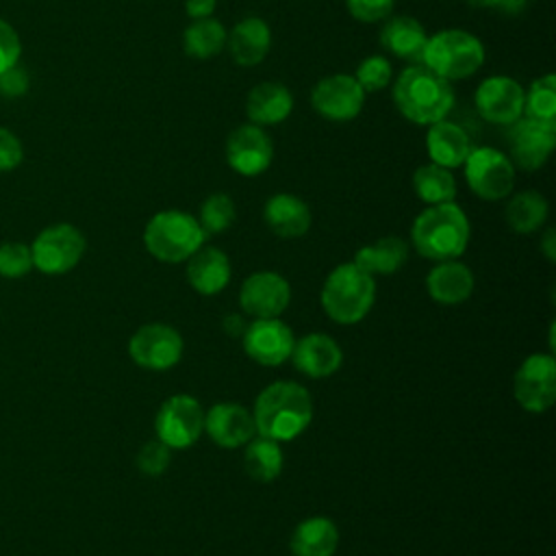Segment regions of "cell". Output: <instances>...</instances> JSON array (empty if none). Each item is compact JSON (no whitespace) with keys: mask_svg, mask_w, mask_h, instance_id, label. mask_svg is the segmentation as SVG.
<instances>
[{"mask_svg":"<svg viewBox=\"0 0 556 556\" xmlns=\"http://www.w3.org/2000/svg\"><path fill=\"white\" fill-rule=\"evenodd\" d=\"M380 46L391 52L397 59L421 63L424 46L428 41V35L424 26L410 17V15H393L387 17L380 28Z\"/></svg>","mask_w":556,"mask_h":556,"instance_id":"603a6c76","label":"cell"},{"mask_svg":"<svg viewBox=\"0 0 556 556\" xmlns=\"http://www.w3.org/2000/svg\"><path fill=\"white\" fill-rule=\"evenodd\" d=\"M291 302V287L276 271H254L239 289V306L254 319L280 317Z\"/></svg>","mask_w":556,"mask_h":556,"instance_id":"5bb4252c","label":"cell"},{"mask_svg":"<svg viewBox=\"0 0 556 556\" xmlns=\"http://www.w3.org/2000/svg\"><path fill=\"white\" fill-rule=\"evenodd\" d=\"M185 11L191 20L211 17L215 11V0H185Z\"/></svg>","mask_w":556,"mask_h":556,"instance_id":"60d3db41","label":"cell"},{"mask_svg":"<svg viewBox=\"0 0 556 556\" xmlns=\"http://www.w3.org/2000/svg\"><path fill=\"white\" fill-rule=\"evenodd\" d=\"M252 417L256 434L278 443L291 441L300 437L313 419L311 393L293 380H276L256 395Z\"/></svg>","mask_w":556,"mask_h":556,"instance_id":"6da1fadb","label":"cell"},{"mask_svg":"<svg viewBox=\"0 0 556 556\" xmlns=\"http://www.w3.org/2000/svg\"><path fill=\"white\" fill-rule=\"evenodd\" d=\"M22 159H24V150L20 139L11 130L0 128V172L15 169L22 163Z\"/></svg>","mask_w":556,"mask_h":556,"instance_id":"ab89813d","label":"cell"},{"mask_svg":"<svg viewBox=\"0 0 556 556\" xmlns=\"http://www.w3.org/2000/svg\"><path fill=\"white\" fill-rule=\"evenodd\" d=\"M204 230L185 211L167 208L150 217L143 230L146 250L163 263H182L204 245Z\"/></svg>","mask_w":556,"mask_h":556,"instance_id":"5b68a950","label":"cell"},{"mask_svg":"<svg viewBox=\"0 0 556 556\" xmlns=\"http://www.w3.org/2000/svg\"><path fill=\"white\" fill-rule=\"evenodd\" d=\"M85 252V237L72 224H54L37 235L30 245L33 265L43 274H65Z\"/></svg>","mask_w":556,"mask_h":556,"instance_id":"30bf717a","label":"cell"},{"mask_svg":"<svg viewBox=\"0 0 556 556\" xmlns=\"http://www.w3.org/2000/svg\"><path fill=\"white\" fill-rule=\"evenodd\" d=\"M421 63L445 80H460L480 70L484 63V46L476 35L467 30H439L428 37Z\"/></svg>","mask_w":556,"mask_h":556,"instance_id":"8992f818","label":"cell"},{"mask_svg":"<svg viewBox=\"0 0 556 556\" xmlns=\"http://www.w3.org/2000/svg\"><path fill=\"white\" fill-rule=\"evenodd\" d=\"M413 189L426 204H441L454 200L456 180L447 167L430 163L415 169Z\"/></svg>","mask_w":556,"mask_h":556,"instance_id":"1f68e13d","label":"cell"},{"mask_svg":"<svg viewBox=\"0 0 556 556\" xmlns=\"http://www.w3.org/2000/svg\"><path fill=\"white\" fill-rule=\"evenodd\" d=\"M339 545V530L328 517H308L291 534L293 556H332Z\"/></svg>","mask_w":556,"mask_h":556,"instance_id":"4316f807","label":"cell"},{"mask_svg":"<svg viewBox=\"0 0 556 556\" xmlns=\"http://www.w3.org/2000/svg\"><path fill=\"white\" fill-rule=\"evenodd\" d=\"M513 395L528 413H545L556 400V361L552 354H530L515 371Z\"/></svg>","mask_w":556,"mask_h":556,"instance_id":"9c48e42d","label":"cell"},{"mask_svg":"<svg viewBox=\"0 0 556 556\" xmlns=\"http://www.w3.org/2000/svg\"><path fill=\"white\" fill-rule=\"evenodd\" d=\"M426 291L437 304H463L473 293V274L456 258L439 261L426 276Z\"/></svg>","mask_w":556,"mask_h":556,"instance_id":"ffe728a7","label":"cell"},{"mask_svg":"<svg viewBox=\"0 0 556 556\" xmlns=\"http://www.w3.org/2000/svg\"><path fill=\"white\" fill-rule=\"evenodd\" d=\"M541 250L545 254L547 261H556V235H554V228H547L543 239H541Z\"/></svg>","mask_w":556,"mask_h":556,"instance_id":"7bdbcfd3","label":"cell"},{"mask_svg":"<svg viewBox=\"0 0 556 556\" xmlns=\"http://www.w3.org/2000/svg\"><path fill=\"white\" fill-rule=\"evenodd\" d=\"M187 282L200 295H217L230 282V261L226 252L202 245L187 258Z\"/></svg>","mask_w":556,"mask_h":556,"instance_id":"44dd1931","label":"cell"},{"mask_svg":"<svg viewBox=\"0 0 556 556\" xmlns=\"http://www.w3.org/2000/svg\"><path fill=\"white\" fill-rule=\"evenodd\" d=\"M169 452L172 450L163 441L152 439V441L143 443V447L139 450L137 467L148 476H159L169 467Z\"/></svg>","mask_w":556,"mask_h":556,"instance_id":"8d00e7d4","label":"cell"},{"mask_svg":"<svg viewBox=\"0 0 556 556\" xmlns=\"http://www.w3.org/2000/svg\"><path fill=\"white\" fill-rule=\"evenodd\" d=\"M410 243L430 261L458 258L469 243V219L454 200L430 204L415 217Z\"/></svg>","mask_w":556,"mask_h":556,"instance_id":"3957f363","label":"cell"},{"mask_svg":"<svg viewBox=\"0 0 556 556\" xmlns=\"http://www.w3.org/2000/svg\"><path fill=\"white\" fill-rule=\"evenodd\" d=\"M20 52L22 43L15 28L0 17V76L17 65Z\"/></svg>","mask_w":556,"mask_h":556,"instance_id":"f35d334b","label":"cell"},{"mask_svg":"<svg viewBox=\"0 0 556 556\" xmlns=\"http://www.w3.org/2000/svg\"><path fill=\"white\" fill-rule=\"evenodd\" d=\"M393 102L413 124L430 126L445 119L454 104L450 80L441 78L424 63H413L393 83Z\"/></svg>","mask_w":556,"mask_h":556,"instance_id":"7a4b0ae2","label":"cell"},{"mask_svg":"<svg viewBox=\"0 0 556 556\" xmlns=\"http://www.w3.org/2000/svg\"><path fill=\"white\" fill-rule=\"evenodd\" d=\"M291 361L300 374L319 380L332 376L341 367L343 352L330 334L308 332L293 343Z\"/></svg>","mask_w":556,"mask_h":556,"instance_id":"d6986e66","label":"cell"},{"mask_svg":"<svg viewBox=\"0 0 556 556\" xmlns=\"http://www.w3.org/2000/svg\"><path fill=\"white\" fill-rule=\"evenodd\" d=\"M526 4L528 0H500L495 11H500L502 15H519L526 9Z\"/></svg>","mask_w":556,"mask_h":556,"instance_id":"ee69618b","label":"cell"},{"mask_svg":"<svg viewBox=\"0 0 556 556\" xmlns=\"http://www.w3.org/2000/svg\"><path fill=\"white\" fill-rule=\"evenodd\" d=\"M204 432L215 445L235 450L256 437L252 410L237 402H217L204 413Z\"/></svg>","mask_w":556,"mask_h":556,"instance_id":"ac0fdd59","label":"cell"},{"mask_svg":"<svg viewBox=\"0 0 556 556\" xmlns=\"http://www.w3.org/2000/svg\"><path fill=\"white\" fill-rule=\"evenodd\" d=\"M523 117L545 124H556V76L545 74L532 80L528 93H523Z\"/></svg>","mask_w":556,"mask_h":556,"instance_id":"d6a6232c","label":"cell"},{"mask_svg":"<svg viewBox=\"0 0 556 556\" xmlns=\"http://www.w3.org/2000/svg\"><path fill=\"white\" fill-rule=\"evenodd\" d=\"M235 202L230 195L226 193H213L208 195L202 206H200V217H198V224L202 226L204 235H217V232H224L226 228L232 226L235 222Z\"/></svg>","mask_w":556,"mask_h":556,"instance_id":"836d02e7","label":"cell"},{"mask_svg":"<svg viewBox=\"0 0 556 556\" xmlns=\"http://www.w3.org/2000/svg\"><path fill=\"white\" fill-rule=\"evenodd\" d=\"M506 222L519 235L539 230L547 219V200L539 191H519L506 204Z\"/></svg>","mask_w":556,"mask_h":556,"instance_id":"f546056e","label":"cell"},{"mask_svg":"<svg viewBox=\"0 0 556 556\" xmlns=\"http://www.w3.org/2000/svg\"><path fill=\"white\" fill-rule=\"evenodd\" d=\"M463 167L469 189L482 200H502L515 187V167L510 159L495 148H471Z\"/></svg>","mask_w":556,"mask_h":556,"instance_id":"ba28073f","label":"cell"},{"mask_svg":"<svg viewBox=\"0 0 556 556\" xmlns=\"http://www.w3.org/2000/svg\"><path fill=\"white\" fill-rule=\"evenodd\" d=\"M365 102V91L348 74H332L321 78L311 93L313 109L330 122H350L354 119Z\"/></svg>","mask_w":556,"mask_h":556,"instance_id":"9a60e30c","label":"cell"},{"mask_svg":"<svg viewBox=\"0 0 556 556\" xmlns=\"http://www.w3.org/2000/svg\"><path fill=\"white\" fill-rule=\"evenodd\" d=\"M245 321H243V317L239 315V313H230V315H226L224 319H222V328H224V332L226 334H230V337H235V339H239L241 334H243V330H245Z\"/></svg>","mask_w":556,"mask_h":556,"instance_id":"b9f144b4","label":"cell"},{"mask_svg":"<svg viewBox=\"0 0 556 556\" xmlns=\"http://www.w3.org/2000/svg\"><path fill=\"white\" fill-rule=\"evenodd\" d=\"M293 98L282 83H258L245 100L248 119L256 126H274L291 115Z\"/></svg>","mask_w":556,"mask_h":556,"instance_id":"d4e9b609","label":"cell"},{"mask_svg":"<svg viewBox=\"0 0 556 556\" xmlns=\"http://www.w3.org/2000/svg\"><path fill=\"white\" fill-rule=\"evenodd\" d=\"M506 139L513 167L534 172L545 165L556 146V124L519 117L508 126Z\"/></svg>","mask_w":556,"mask_h":556,"instance_id":"7c38bea8","label":"cell"},{"mask_svg":"<svg viewBox=\"0 0 556 556\" xmlns=\"http://www.w3.org/2000/svg\"><path fill=\"white\" fill-rule=\"evenodd\" d=\"M265 224L282 239H298L311 228V211L304 200L291 193H276L265 202Z\"/></svg>","mask_w":556,"mask_h":556,"instance_id":"cb8c5ba5","label":"cell"},{"mask_svg":"<svg viewBox=\"0 0 556 556\" xmlns=\"http://www.w3.org/2000/svg\"><path fill=\"white\" fill-rule=\"evenodd\" d=\"M226 43L237 65L252 67L267 56L271 46V33L261 17L252 15L235 24V28L226 37Z\"/></svg>","mask_w":556,"mask_h":556,"instance_id":"7402d4cb","label":"cell"},{"mask_svg":"<svg viewBox=\"0 0 556 556\" xmlns=\"http://www.w3.org/2000/svg\"><path fill=\"white\" fill-rule=\"evenodd\" d=\"M282 463H285V454L278 441L258 434L245 443L243 469L252 480L256 482L276 480L282 471Z\"/></svg>","mask_w":556,"mask_h":556,"instance_id":"f1b7e54d","label":"cell"},{"mask_svg":"<svg viewBox=\"0 0 556 556\" xmlns=\"http://www.w3.org/2000/svg\"><path fill=\"white\" fill-rule=\"evenodd\" d=\"M426 148L432 163L441 167H460L471 152L469 135L454 122L439 119L428 126Z\"/></svg>","mask_w":556,"mask_h":556,"instance_id":"484cf974","label":"cell"},{"mask_svg":"<svg viewBox=\"0 0 556 556\" xmlns=\"http://www.w3.org/2000/svg\"><path fill=\"white\" fill-rule=\"evenodd\" d=\"M350 15L358 22H382L393 11V0H345Z\"/></svg>","mask_w":556,"mask_h":556,"instance_id":"74e56055","label":"cell"},{"mask_svg":"<svg viewBox=\"0 0 556 556\" xmlns=\"http://www.w3.org/2000/svg\"><path fill=\"white\" fill-rule=\"evenodd\" d=\"M469 7H478V9H495L500 4V0H465Z\"/></svg>","mask_w":556,"mask_h":556,"instance_id":"f6af8a7d","label":"cell"},{"mask_svg":"<svg viewBox=\"0 0 556 556\" xmlns=\"http://www.w3.org/2000/svg\"><path fill=\"white\" fill-rule=\"evenodd\" d=\"M30 267H33V254L28 245L15 243V241L0 245V276L20 278L28 274Z\"/></svg>","mask_w":556,"mask_h":556,"instance_id":"d590c367","label":"cell"},{"mask_svg":"<svg viewBox=\"0 0 556 556\" xmlns=\"http://www.w3.org/2000/svg\"><path fill=\"white\" fill-rule=\"evenodd\" d=\"M274 156V146L263 126L241 124L226 139V161L241 176L263 174Z\"/></svg>","mask_w":556,"mask_h":556,"instance_id":"e0dca14e","label":"cell"},{"mask_svg":"<svg viewBox=\"0 0 556 556\" xmlns=\"http://www.w3.org/2000/svg\"><path fill=\"white\" fill-rule=\"evenodd\" d=\"M319 300L332 321L343 326L358 324L374 306L376 278L354 263H341L326 276Z\"/></svg>","mask_w":556,"mask_h":556,"instance_id":"277c9868","label":"cell"},{"mask_svg":"<svg viewBox=\"0 0 556 556\" xmlns=\"http://www.w3.org/2000/svg\"><path fill=\"white\" fill-rule=\"evenodd\" d=\"M154 430L156 439L169 450H187L204 432V408L195 397L176 393L161 404L154 417Z\"/></svg>","mask_w":556,"mask_h":556,"instance_id":"52a82bcc","label":"cell"},{"mask_svg":"<svg viewBox=\"0 0 556 556\" xmlns=\"http://www.w3.org/2000/svg\"><path fill=\"white\" fill-rule=\"evenodd\" d=\"M523 87L508 76L484 78L473 96V104L482 119L510 126L523 115Z\"/></svg>","mask_w":556,"mask_h":556,"instance_id":"2e32d148","label":"cell"},{"mask_svg":"<svg viewBox=\"0 0 556 556\" xmlns=\"http://www.w3.org/2000/svg\"><path fill=\"white\" fill-rule=\"evenodd\" d=\"M391 74H393L391 63L382 54H374V56H367L358 63L354 80L361 85V89L365 93L367 91H380L391 83Z\"/></svg>","mask_w":556,"mask_h":556,"instance_id":"e575fe53","label":"cell"},{"mask_svg":"<svg viewBox=\"0 0 556 556\" xmlns=\"http://www.w3.org/2000/svg\"><path fill=\"white\" fill-rule=\"evenodd\" d=\"M408 258V243L400 237H380L369 245H363L356 256L354 265H358L369 276H391L395 274Z\"/></svg>","mask_w":556,"mask_h":556,"instance_id":"83f0119b","label":"cell"},{"mask_svg":"<svg viewBox=\"0 0 556 556\" xmlns=\"http://www.w3.org/2000/svg\"><path fill=\"white\" fill-rule=\"evenodd\" d=\"M241 341L245 354L254 363L263 367H276L291 358L295 337L285 321L278 317H267L250 321L241 334Z\"/></svg>","mask_w":556,"mask_h":556,"instance_id":"4fadbf2b","label":"cell"},{"mask_svg":"<svg viewBox=\"0 0 556 556\" xmlns=\"http://www.w3.org/2000/svg\"><path fill=\"white\" fill-rule=\"evenodd\" d=\"M182 337L174 326L152 321L141 326L128 341L132 363L143 369L163 371L174 367L182 356Z\"/></svg>","mask_w":556,"mask_h":556,"instance_id":"8fae6325","label":"cell"},{"mask_svg":"<svg viewBox=\"0 0 556 556\" xmlns=\"http://www.w3.org/2000/svg\"><path fill=\"white\" fill-rule=\"evenodd\" d=\"M226 37H228L226 28L217 20L202 17V20H193L185 28L182 48L193 59H211L224 50Z\"/></svg>","mask_w":556,"mask_h":556,"instance_id":"4dcf8cb0","label":"cell"}]
</instances>
